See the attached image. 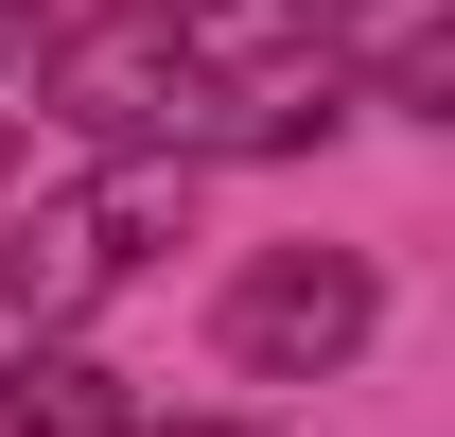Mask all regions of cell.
Here are the masks:
<instances>
[{
	"mask_svg": "<svg viewBox=\"0 0 455 437\" xmlns=\"http://www.w3.org/2000/svg\"><path fill=\"white\" fill-rule=\"evenodd\" d=\"M368 332H386V280L350 263V245H263V263L211 298V350L245 385H333Z\"/></svg>",
	"mask_w": 455,
	"mask_h": 437,
	"instance_id": "cell-3",
	"label": "cell"
},
{
	"mask_svg": "<svg viewBox=\"0 0 455 437\" xmlns=\"http://www.w3.org/2000/svg\"><path fill=\"white\" fill-rule=\"evenodd\" d=\"M36 36H53V18H36V0H0V70H36Z\"/></svg>",
	"mask_w": 455,
	"mask_h": 437,
	"instance_id": "cell-6",
	"label": "cell"
},
{
	"mask_svg": "<svg viewBox=\"0 0 455 437\" xmlns=\"http://www.w3.org/2000/svg\"><path fill=\"white\" fill-rule=\"evenodd\" d=\"M140 402H123V368L88 350V332H18L0 350V437H123Z\"/></svg>",
	"mask_w": 455,
	"mask_h": 437,
	"instance_id": "cell-4",
	"label": "cell"
},
{
	"mask_svg": "<svg viewBox=\"0 0 455 437\" xmlns=\"http://www.w3.org/2000/svg\"><path fill=\"white\" fill-rule=\"evenodd\" d=\"M175 106H193L175 0H123V18H53L36 36V123L88 140V158H175Z\"/></svg>",
	"mask_w": 455,
	"mask_h": 437,
	"instance_id": "cell-2",
	"label": "cell"
},
{
	"mask_svg": "<svg viewBox=\"0 0 455 437\" xmlns=\"http://www.w3.org/2000/svg\"><path fill=\"white\" fill-rule=\"evenodd\" d=\"M158 245H193V175L175 158H88L70 193H36V211L0 227V315L18 332H88Z\"/></svg>",
	"mask_w": 455,
	"mask_h": 437,
	"instance_id": "cell-1",
	"label": "cell"
},
{
	"mask_svg": "<svg viewBox=\"0 0 455 437\" xmlns=\"http://www.w3.org/2000/svg\"><path fill=\"white\" fill-rule=\"evenodd\" d=\"M123 437H263V420H211V402H175V420H123Z\"/></svg>",
	"mask_w": 455,
	"mask_h": 437,
	"instance_id": "cell-5",
	"label": "cell"
}]
</instances>
